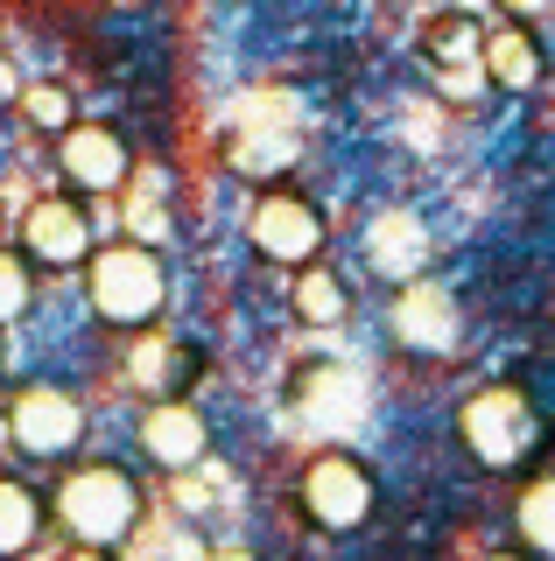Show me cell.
Wrapping results in <instances>:
<instances>
[{"mask_svg":"<svg viewBox=\"0 0 555 561\" xmlns=\"http://www.w3.org/2000/svg\"><path fill=\"white\" fill-rule=\"evenodd\" d=\"M22 113L29 119H36V127H78V119H71V92H64V84H29V92H22Z\"/></svg>","mask_w":555,"mask_h":561,"instance_id":"cell-19","label":"cell"},{"mask_svg":"<svg viewBox=\"0 0 555 561\" xmlns=\"http://www.w3.org/2000/svg\"><path fill=\"white\" fill-rule=\"evenodd\" d=\"M288 302H296V316H303L309 330H331V323H344L352 295H344V280L331 267H303L296 280H288Z\"/></svg>","mask_w":555,"mask_h":561,"instance_id":"cell-16","label":"cell"},{"mask_svg":"<svg viewBox=\"0 0 555 561\" xmlns=\"http://www.w3.org/2000/svg\"><path fill=\"white\" fill-rule=\"evenodd\" d=\"M57 169L71 175L78 190H92V197H113V190H127V140H120L113 127H99V119H78V127H64L57 140Z\"/></svg>","mask_w":555,"mask_h":561,"instance_id":"cell-7","label":"cell"},{"mask_svg":"<svg viewBox=\"0 0 555 561\" xmlns=\"http://www.w3.org/2000/svg\"><path fill=\"white\" fill-rule=\"evenodd\" d=\"M36 534H43V505H36V491L14 484V478H0V554H22Z\"/></svg>","mask_w":555,"mask_h":561,"instance_id":"cell-18","label":"cell"},{"mask_svg":"<svg viewBox=\"0 0 555 561\" xmlns=\"http://www.w3.org/2000/svg\"><path fill=\"white\" fill-rule=\"evenodd\" d=\"M457 295L443 288V280H401V295H394V337L408 351H457Z\"/></svg>","mask_w":555,"mask_h":561,"instance_id":"cell-9","label":"cell"},{"mask_svg":"<svg viewBox=\"0 0 555 561\" xmlns=\"http://www.w3.org/2000/svg\"><path fill=\"white\" fill-rule=\"evenodd\" d=\"M457 435L485 470H513V463L534 456V443H542V408H534L520 386H478V393L457 408Z\"/></svg>","mask_w":555,"mask_h":561,"instance_id":"cell-2","label":"cell"},{"mask_svg":"<svg viewBox=\"0 0 555 561\" xmlns=\"http://www.w3.org/2000/svg\"><path fill=\"white\" fill-rule=\"evenodd\" d=\"M197 373V358L177 344V337H141L127 351V379L141 386V393H155V400H169V393H183V379Z\"/></svg>","mask_w":555,"mask_h":561,"instance_id":"cell-15","label":"cell"},{"mask_svg":"<svg viewBox=\"0 0 555 561\" xmlns=\"http://www.w3.org/2000/svg\"><path fill=\"white\" fill-rule=\"evenodd\" d=\"M8 435H14L29 456H71V449L84 443V408H78V393H64V386H29V393H14Z\"/></svg>","mask_w":555,"mask_h":561,"instance_id":"cell-6","label":"cell"},{"mask_svg":"<svg viewBox=\"0 0 555 561\" xmlns=\"http://www.w3.org/2000/svg\"><path fill=\"white\" fill-rule=\"evenodd\" d=\"M212 443V428H204V414L190 408V400H155L141 414V449L155 456L162 470H190Z\"/></svg>","mask_w":555,"mask_h":561,"instance_id":"cell-11","label":"cell"},{"mask_svg":"<svg viewBox=\"0 0 555 561\" xmlns=\"http://www.w3.org/2000/svg\"><path fill=\"white\" fill-rule=\"evenodd\" d=\"M422 57H429V70H437L450 92H472V84L485 78V22L464 14V8L429 14L422 22Z\"/></svg>","mask_w":555,"mask_h":561,"instance_id":"cell-8","label":"cell"},{"mask_svg":"<svg viewBox=\"0 0 555 561\" xmlns=\"http://www.w3.org/2000/svg\"><path fill=\"white\" fill-rule=\"evenodd\" d=\"M29 295H36V280H29V267L0 245V323H14V316L29 309Z\"/></svg>","mask_w":555,"mask_h":561,"instance_id":"cell-20","label":"cell"},{"mask_svg":"<svg viewBox=\"0 0 555 561\" xmlns=\"http://www.w3.org/2000/svg\"><path fill=\"white\" fill-rule=\"evenodd\" d=\"M478 561H528V554H507V548H499V554H478Z\"/></svg>","mask_w":555,"mask_h":561,"instance_id":"cell-24","label":"cell"},{"mask_svg":"<svg viewBox=\"0 0 555 561\" xmlns=\"http://www.w3.org/2000/svg\"><path fill=\"white\" fill-rule=\"evenodd\" d=\"M57 519L78 548H120L141 526V484L120 463H78L57 484Z\"/></svg>","mask_w":555,"mask_h":561,"instance_id":"cell-1","label":"cell"},{"mask_svg":"<svg viewBox=\"0 0 555 561\" xmlns=\"http://www.w3.org/2000/svg\"><path fill=\"white\" fill-rule=\"evenodd\" d=\"M204 561H253V554H247V548H212Z\"/></svg>","mask_w":555,"mask_h":561,"instance_id":"cell-23","label":"cell"},{"mask_svg":"<svg viewBox=\"0 0 555 561\" xmlns=\"http://www.w3.org/2000/svg\"><path fill=\"white\" fill-rule=\"evenodd\" d=\"M247 239L274 267H309L317 245H324V218L296 190H268V197H253V210H247Z\"/></svg>","mask_w":555,"mask_h":561,"instance_id":"cell-5","label":"cell"},{"mask_svg":"<svg viewBox=\"0 0 555 561\" xmlns=\"http://www.w3.org/2000/svg\"><path fill=\"white\" fill-rule=\"evenodd\" d=\"M303 154V140L288 119H253V127L233 134V148H225V162H233L239 175H253V183H274V175H288Z\"/></svg>","mask_w":555,"mask_h":561,"instance_id":"cell-13","label":"cell"},{"mask_svg":"<svg viewBox=\"0 0 555 561\" xmlns=\"http://www.w3.org/2000/svg\"><path fill=\"white\" fill-rule=\"evenodd\" d=\"M513 519H520V540H528V554H534V561H555V470L520 491Z\"/></svg>","mask_w":555,"mask_h":561,"instance_id":"cell-17","label":"cell"},{"mask_svg":"<svg viewBox=\"0 0 555 561\" xmlns=\"http://www.w3.org/2000/svg\"><path fill=\"white\" fill-rule=\"evenodd\" d=\"M84 280H92V309L106 316V323H148L169 295L162 260H155V245H141V239H120L106 253H92Z\"/></svg>","mask_w":555,"mask_h":561,"instance_id":"cell-3","label":"cell"},{"mask_svg":"<svg viewBox=\"0 0 555 561\" xmlns=\"http://www.w3.org/2000/svg\"><path fill=\"white\" fill-rule=\"evenodd\" d=\"M64 561H113V548H71Z\"/></svg>","mask_w":555,"mask_h":561,"instance_id":"cell-22","label":"cell"},{"mask_svg":"<svg viewBox=\"0 0 555 561\" xmlns=\"http://www.w3.org/2000/svg\"><path fill=\"white\" fill-rule=\"evenodd\" d=\"M366 260H373V274H387V280H422L429 225L415 218V210H380V218L366 225Z\"/></svg>","mask_w":555,"mask_h":561,"instance_id":"cell-12","label":"cell"},{"mask_svg":"<svg viewBox=\"0 0 555 561\" xmlns=\"http://www.w3.org/2000/svg\"><path fill=\"white\" fill-rule=\"evenodd\" d=\"M303 513L324 526V534H352L359 519L373 513V478L359 456L344 449H324L303 463Z\"/></svg>","mask_w":555,"mask_h":561,"instance_id":"cell-4","label":"cell"},{"mask_svg":"<svg viewBox=\"0 0 555 561\" xmlns=\"http://www.w3.org/2000/svg\"><path fill=\"white\" fill-rule=\"evenodd\" d=\"M22 245L43 267H78V260H92V218L71 197H36L22 218Z\"/></svg>","mask_w":555,"mask_h":561,"instance_id":"cell-10","label":"cell"},{"mask_svg":"<svg viewBox=\"0 0 555 561\" xmlns=\"http://www.w3.org/2000/svg\"><path fill=\"white\" fill-rule=\"evenodd\" d=\"M499 8H507L513 22H528V14H542V8H555V0H499Z\"/></svg>","mask_w":555,"mask_h":561,"instance_id":"cell-21","label":"cell"},{"mask_svg":"<svg viewBox=\"0 0 555 561\" xmlns=\"http://www.w3.org/2000/svg\"><path fill=\"white\" fill-rule=\"evenodd\" d=\"M485 84H499V92H534L542 84V43H534L528 22L485 28Z\"/></svg>","mask_w":555,"mask_h":561,"instance_id":"cell-14","label":"cell"}]
</instances>
